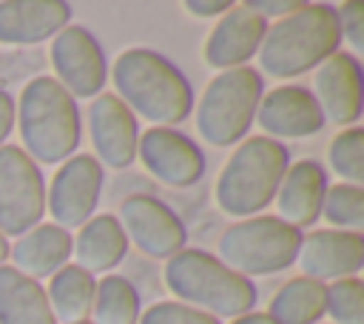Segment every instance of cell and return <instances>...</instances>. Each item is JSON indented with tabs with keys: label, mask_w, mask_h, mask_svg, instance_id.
I'll use <instances>...</instances> for the list:
<instances>
[{
	"label": "cell",
	"mask_w": 364,
	"mask_h": 324,
	"mask_svg": "<svg viewBox=\"0 0 364 324\" xmlns=\"http://www.w3.org/2000/svg\"><path fill=\"white\" fill-rule=\"evenodd\" d=\"M114 97L154 128L179 125L193 111L188 77L154 48H125L111 68Z\"/></svg>",
	"instance_id": "6da1fadb"
},
{
	"label": "cell",
	"mask_w": 364,
	"mask_h": 324,
	"mask_svg": "<svg viewBox=\"0 0 364 324\" xmlns=\"http://www.w3.org/2000/svg\"><path fill=\"white\" fill-rule=\"evenodd\" d=\"M14 125L23 153L37 165H60L80 145L77 99L48 74L28 80L14 102Z\"/></svg>",
	"instance_id": "7a4b0ae2"
},
{
	"label": "cell",
	"mask_w": 364,
	"mask_h": 324,
	"mask_svg": "<svg viewBox=\"0 0 364 324\" xmlns=\"http://www.w3.org/2000/svg\"><path fill=\"white\" fill-rule=\"evenodd\" d=\"M341 45L336 6L330 3H304L299 11L273 20L267 26L259 57V74L273 80H293L307 71H316L327 57Z\"/></svg>",
	"instance_id": "3957f363"
},
{
	"label": "cell",
	"mask_w": 364,
	"mask_h": 324,
	"mask_svg": "<svg viewBox=\"0 0 364 324\" xmlns=\"http://www.w3.org/2000/svg\"><path fill=\"white\" fill-rule=\"evenodd\" d=\"M162 281L185 307L202 310L213 318H239L256 307V284L228 270L213 253L182 247L162 267Z\"/></svg>",
	"instance_id": "277c9868"
},
{
	"label": "cell",
	"mask_w": 364,
	"mask_h": 324,
	"mask_svg": "<svg viewBox=\"0 0 364 324\" xmlns=\"http://www.w3.org/2000/svg\"><path fill=\"white\" fill-rule=\"evenodd\" d=\"M287 165H290V153L282 142L264 134L245 136L216 176L213 185L216 207L230 219L259 216L273 202Z\"/></svg>",
	"instance_id": "5b68a950"
},
{
	"label": "cell",
	"mask_w": 364,
	"mask_h": 324,
	"mask_svg": "<svg viewBox=\"0 0 364 324\" xmlns=\"http://www.w3.org/2000/svg\"><path fill=\"white\" fill-rule=\"evenodd\" d=\"M264 94V80L253 65L219 71L196 102V131L213 148L242 142L253 125L256 105Z\"/></svg>",
	"instance_id": "8992f818"
},
{
	"label": "cell",
	"mask_w": 364,
	"mask_h": 324,
	"mask_svg": "<svg viewBox=\"0 0 364 324\" xmlns=\"http://www.w3.org/2000/svg\"><path fill=\"white\" fill-rule=\"evenodd\" d=\"M301 230L276 216H250L228 225L216 242V259L242 279L273 276L296 261Z\"/></svg>",
	"instance_id": "52a82bcc"
},
{
	"label": "cell",
	"mask_w": 364,
	"mask_h": 324,
	"mask_svg": "<svg viewBox=\"0 0 364 324\" xmlns=\"http://www.w3.org/2000/svg\"><path fill=\"white\" fill-rule=\"evenodd\" d=\"M46 213V179L20 145L0 148V233L17 239Z\"/></svg>",
	"instance_id": "ba28073f"
},
{
	"label": "cell",
	"mask_w": 364,
	"mask_h": 324,
	"mask_svg": "<svg viewBox=\"0 0 364 324\" xmlns=\"http://www.w3.org/2000/svg\"><path fill=\"white\" fill-rule=\"evenodd\" d=\"M48 60L54 80L74 99H94L108 82V60L85 26H65L51 37Z\"/></svg>",
	"instance_id": "9c48e42d"
},
{
	"label": "cell",
	"mask_w": 364,
	"mask_h": 324,
	"mask_svg": "<svg viewBox=\"0 0 364 324\" xmlns=\"http://www.w3.org/2000/svg\"><path fill=\"white\" fill-rule=\"evenodd\" d=\"M102 190V165L91 153H74L54 171L46 190V210L51 225L63 230L82 227L100 202Z\"/></svg>",
	"instance_id": "30bf717a"
},
{
	"label": "cell",
	"mask_w": 364,
	"mask_h": 324,
	"mask_svg": "<svg viewBox=\"0 0 364 324\" xmlns=\"http://www.w3.org/2000/svg\"><path fill=\"white\" fill-rule=\"evenodd\" d=\"M117 222L128 239V244H136L139 253L151 259H171L185 247V225L182 219L156 196L151 193H131L119 202Z\"/></svg>",
	"instance_id": "8fae6325"
},
{
	"label": "cell",
	"mask_w": 364,
	"mask_h": 324,
	"mask_svg": "<svg viewBox=\"0 0 364 324\" xmlns=\"http://www.w3.org/2000/svg\"><path fill=\"white\" fill-rule=\"evenodd\" d=\"M142 168L168 188H191L205 173L202 148L176 128H145L136 142Z\"/></svg>",
	"instance_id": "7c38bea8"
},
{
	"label": "cell",
	"mask_w": 364,
	"mask_h": 324,
	"mask_svg": "<svg viewBox=\"0 0 364 324\" xmlns=\"http://www.w3.org/2000/svg\"><path fill=\"white\" fill-rule=\"evenodd\" d=\"M361 88H364L361 63L350 51H336L316 68L310 94L316 97L324 122L344 131L361 119V102H364Z\"/></svg>",
	"instance_id": "4fadbf2b"
},
{
	"label": "cell",
	"mask_w": 364,
	"mask_h": 324,
	"mask_svg": "<svg viewBox=\"0 0 364 324\" xmlns=\"http://www.w3.org/2000/svg\"><path fill=\"white\" fill-rule=\"evenodd\" d=\"M293 264H299L301 276L321 284L353 279L364 267V236L333 227L301 233V244Z\"/></svg>",
	"instance_id": "5bb4252c"
},
{
	"label": "cell",
	"mask_w": 364,
	"mask_h": 324,
	"mask_svg": "<svg viewBox=\"0 0 364 324\" xmlns=\"http://www.w3.org/2000/svg\"><path fill=\"white\" fill-rule=\"evenodd\" d=\"M88 131H91L94 159L100 165L122 171L136 159V142H139L136 117L111 91L97 94L91 99V105H88Z\"/></svg>",
	"instance_id": "9a60e30c"
},
{
	"label": "cell",
	"mask_w": 364,
	"mask_h": 324,
	"mask_svg": "<svg viewBox=\"0 0 364 324\" xmlns=\"http://www.w3.org/2000/svg\"><path fill=\"white\" fill-rule=\"evenodd\" d=\"M253 122H259L264 136L276 142L304 139L324 128L318 102L304 85H276L267 94H262Z\"/></svg>",
	"instance_id": "2e32d148"
},
{
	"label": "cell",
	"mask_w": 364,
	"mask_h": 324,
	"mask_svg": "<svg viewBox=\"0 0 364 324\" xmlns=\"http://www.w3.org/2000/svg\"><path fill=\"white\" fill-rule=\"evenodd\" d=\"M267 26L270 23L253 9H247L245 3H233L205 40V63L219 71L247 65V60L256 57Z\"/></svg>",
	"instance_id": "e0dca14e"
},
{
	"label": "cell",
	"mask_w": 364,
	"mask_h": 324,
	"mask_svg": "<svg viewBox=\"0 0 364 324\" xmlns=\"http://www.w3.org/2000/svg\"><path fill=\"white\" fill-rule=\"evenodd\" d=\"M327 190V171L313 162V159H299L287 165L273 205H276V219L287 222L296 230L310 227L318 213H321V199Z\"/></svg>",
	"instance_id": "ac0fdd59"
},
{
	"label": "cell",
	"mask_w": 364,
	"mask_h": 324,
	"mask_svg": "<svg viewBox=\"0 0 364 324\" xmlns=\"http://www.w3.org/2000/svg\"><path fill=\"white\" fill-rule=\"evenodd\" d=\"M71 6L63 0H0V43L34 45L68 26Z\"/></svg>",
	"instance_id": "d6986e66"
},
{
	"label": "cell",
	"mask_w": 364,
	"mask_h": 324,
	"mask_svg": "<svg viewBox=\"0 0 364 324\" xmlns=\"http://www.w3.org/2000/svg\"><path fill=\"white\" fill-rule=\"evenodd\" d=\"M68 256H71V233L51 222L34 225L23 236H17V242L9 247L11 267L34 281L51 279L60 267L68 264Z\"/></svg>",
	"instance_id": "ffe728a7"
},
{
	"label": "cell",
	"mask_w": 364,
	"mask_h": 324,
	"mask_svg": "<svg viewBox=\"0 0 364 324\" xmlns=\"http://www.w3.org/2000/svg\"><path fill=\"white\" fill-rule=\"evenodd\" d=\"M128 253V239L111 213L91 216L82 227H77V236H71V256L74 264L82 267L91 276L114 270Z\"/></svg>",
	"instance_id": "44dd1931"
},
{
	"label": "cell",
	"mask_w": 364,
	"mask_h": 324,
	"mask_svg": "<svg viewBox=\"0 0 364 324\" xmlns=\"http://www.w3.org/2000/svg\"><path fill=\"white\" fill-rule=\"evenodd\" d=\"M0 324H57L40 281L0 264Z\"/></svg>",
	"instance_id": "7402d4cb"
},
{
	"label": "cell",
	"mask_w": 364,
	"mask_h": 324,
	"mask_svg": "<svg viewBox=\"0 0 364 324\" xmlns=\"http://www.w3.org/2000/svg\"><path fill=\"white\" fill-rule=\"evenodd\" d=\"M43 290H46V298H48V307L57 324L88 321L94 290H97V279L91 273H85L77 264H65L48 279V287Z\"/></svg>",
	"instance_id": "603a6c76"
},
{
	"label": "cell",
	"mask_w": 364,
	"mask_h": 324,
	"mask_svg": "<svg viewBox=\"0 0 364 324\" xmlns=\"http://www.w3.org/2000/svg\"><path fill=\"white\" fill-rule=\"evenodd\" d=\"M324 315V284L307 276L287 279L267 304L273 324H318Z\"/></svg>",
	"instance_id": "cb8c5ba5"
},
{
	"label": "cell",
	"mask_w": 364,
	"mask_h": 324,
	"mask_svg": "<svg viewBox=\"0 0 364 324\" xmlns=\"http://www.w3.org/2000/svg\"><path fill=\"white\" fill-rule=\"evenodd\" d=\"M139 293L125 276H102L94 290L91 324H136L139 318Z\"/></svg>",
	"instance_id": "d4e9b609"
},
{
	"label": "cell",
	"mask_w": 364,
	"mask_h": 324,
	"mask_svg": "<svg viewBox=\"0 0 364 324\" xmlns=\"http://www.w3.org/2000/svg\"><path fill=\"white\" fill-rule=\"evenodd\" d=\"M333 230L361 233L364 230V188L355 185H327L321 199V213Z\"/></svg>",
	"instance_id": "484cf974"
},
{
	"label": "cell",
	"mask_w": 364,
	"mask_h": 324,
	"mask_svg": "<svg viewBox=\"0 0 364 324\" xmlns=\"http://www.w3.org/2000/svg\"><path fill=\"white\" fill-rule=\"evenodd\" d=\"M327 165L344 185H364V131L361 128H344L338 131L327 145Z\"/></svg>",
	"instance_id": "4316f807"
},
{
	"label": "cell",
	"mask_w": 364,
	"mask_h": 324,
	"mask_svg": "<svg viewBox=\"0 0 364 324\" xmlns=\"http://www.w3.org/2000/svg\"><path fill=\"white\" fill-rule=\"evenodd\" d=\"M324 315L333 324H364V284L358 276L324 284Z\"/></svg>",
	"instance_id": "83f0119b"
},
{
	"label": "cell",
	"mask_w": 364,
	"mask_h": 324,
	"mask_svg": "<svg viewBox=\"0 0 364 324\" xmlns=\"http://www.w3.org/2000/svg\"><path fill=\"white\" fill-rule=\"evenodd\" d=\"M136 324H222V321L179 301H156L139 313Z\"/></svg>",
	"instance_id": "f1b7e54d"
},
{
	"label": "cell",
	"mask_w": 364,
	"mask_h": 324,
	"mask_svg": "<svg viewBox=\"0 0 364 324\" xmlns=\"http://www.w3.org/2000/svg\"><path fill=\"white\" fill-rule=\"evenodd\" d=\"M336 17H338V34L341 40L353 48L350 54L358 60V54H364V6L361 3H341L336 9Z\"/></svg>",
	"instance_id": "f546056e"
},
{
	"label": "cell",
	"mask_w": 364,
	"mask_h": 324,
	"mask_svg": "<svg viewBox=\"0 0 364 324\" xmlns=\"http://www.w3.org/2000/svg\"><path fill=\"white\" fill-rule=\"evenodd\" d=\"M247 9H253L259 17H273V20H282V17H287V14H293V11H299L301 6H304V0H247L245 3Z\"/></svg>",
	"instance_id": "4dcf8cb0"
},
{
	"label": "cell",
	"mask_w": 364,
	"mask_h": 324,
	"mask_svg": "<svg viewBox=\"0 0 364 324\" xmlns=\"http://www.w3.org/2000/svg\"><path fill=\"white\" fill-rule=\"evenodd\" d=\"M233 3L228 0H185V9L193 14V17H222Z\"/></svg>",
	"instance_id": "1f68e13d"
},
{
	"label": "cell",
	"mask_w": 364,
	"mask_h": 324,
	"mask_svg": "<svg viewBox=\"0 0 364 324\" xmlns=\"http://www.w3.org/2000/svg\"><path fill=\"white\" fill-rule=\"evenodd\" d=\"M11 128H14V99L0 88V148L6 145Z\"/></svg>",
	"instance_id": "d6a6232c"
},
{
	"label": "cell",
	"mask_w": 364,
	"mask_h": 324,
	"mask_svg": "<svg viewBox=\"0 0 364 324\" xmlns=\"http://www.w3.org/2000/svg\"><path fill=\"white\" fill-rule=\"evenodd\" d=\"M230 324H273L267 318V313H245L239 318H230Z\"/></svg>",
	"instance_id": "836d02e7"
},
{
	"label": "cell",
	"mask_w": 364,
	"mask_h": 324,
	"mask_svg": "<svg viewBox=\"0 0 364 324\" xmlns=\"http://www.w3.org/2000/svg\"><path fill=\"white\" fill-rule=\"evenodd\" d=\"M6 259H9V239L0 233V264H6Z\"/></svg>",
	"instance_id": "e575fe53"
},
{
	"label": "cell",
	"mask_w": 364,
	"mask_h": 324,
	"mask_svg": "<svg viewBox=\"0 0 364 324\" xmlns=\"http://www.w3.org/2000/svg\"><path fill=\"white\" fill-rule=\"evenodd\" d=\"M80 324H91V321H80Z\"/></svg>",
	"instance_id": "d590c367"
}]
</instances>
